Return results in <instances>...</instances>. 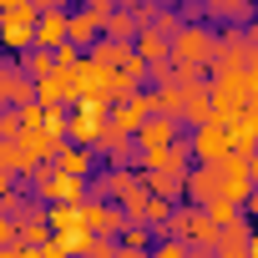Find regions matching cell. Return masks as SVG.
I'll list each match as a JSON object with an SVG mask.
<instances>
[{"label":"cell","instance_id":"6da1fadb","mask_svg":"<svg viewBox=\"0 0 258 258\" xmlns=\"http://www.w3.org/2000/svg\"><path fill=\"white\" fill-rule=\"evenodd\" d=\"M167 56L177 66V81H203V71H213V56H218V31L182 21L167 41Z\"/></svg>","mask_w":258,"mask_h":258},{"label":"cell","instance_id":"7a4b0ae2","mask_svg":"<svg viewBox=\"0 0 258 258\" xmlns=\"http://www.w3.org/2000/svg\"><path fill=\"white\" fill-rule=\"evenodd\" d=\"M162 233H167V238H182V243L198 248V253H213V243H218V223H213L208 208H198V203H187V208L177 203Z\"/></svg>","mask_w":258,"mask_h":258},{"label":"cell","instance_id":"3957f363","mask_svg":"<svg viewBox=\"0 0 258 258\" xmlns=\"http://www.w3.org/2000/svg\"><path fill=\"white\" fill-rule=\"evenodd\" d=\"M208 96H213V116H218V121L238 116V111L248 106V71H238V66H213Z\"/></svg>","mask_w":258,"mask_h":258},{"label":"cell","instance_id":"277c9868","mask_svg":"<svg viewBox=\"0 0 258 258\" xmlns=\"http://www.w3.org/2000/svg\"><path fill=\"white\" fill-rule=\"evenodd\" d=\"M86 198H111V203H137L147 198V182H142V167H106V172H91L86 177Z\"/></svg>","mask_w":258,"mask_h":258},{"label":"cell","instance_id":"5b68a950","mask_svg":"<svg viewBox=\"0 0 258 258\" xmlns=\"http://www.w3.org/2000/svg\"><path fill=\"white\" fill-rule=\"evenodd\" d=\"M36 6H31V0H11V6L6 11H0V46H6V56H21V51H31L36 46Z\"/></svg>","mask_w":258,"mask_h":258},{"label":"cell","instance_id":"8992f818","mask_svg":"<svg viewBox=\"0 0 258 258\" xmlns=\"http://www.w3.org/2000/svg\"><path fill=\"white\" fill-rule=\"evenodd\" d=\"M106 126H111V106L106 101H71V111H66V142L96 147Z\"/></svg>","mask_w":258,"mask_h":258},{"label":"cell","instance_id":"52a82bcc","mask_svg":"<svg viewBox=\"0 0 258 258\" xmlns=\"http://www.w3.org/2000/svg\"><path fill=\"white\" fill-rule=\"evenodd\" d=\"M31 192H36L41 203H81V198H86V182L71 177V172H61V167H51V162H36Z\"/></svg>","mask_w":258,"mask_h":258},{"label":"cell","instance_id":"ba28073f","mask_svg":"<svg viewBox=\"0 0 258 258\" xmlns=\"http://www.w3.org/2000/svg\"><path fill=\"white\" fill-rule=\"evenodd\" d=\"M157 111V91H132V96H121V101H111V132H126V137H137V126L147 121Z\"/></svg>","mask_w":258,"mask_h":258},{"label":"cell","instance_id":"9c48e42d","mask_svg":"<svg viewBox=\"0 0 258 258\" xmlns=\"http://www.w3.org/2000/svg\"><path fill=\"white\" fill-rule=\"evenodd\" d=\"M187 147H192V162H223V157L233 152V147H228V121H218V116L198 121L192 137H187Z\"/></svg>","mask_w":258,"mask_h":258},{"label":"cell","instance_id":"30bf717a","mask_svg":"<svg viewBox=\"0 0 258 258\" xmlns=\"http://www.w3.org/2000/svg\"><path fill=\"white\" fill-rule=\"evenodd\" d=\"M121 223H126L121 203H111V198H81V228L86 233L111 238V233H121Z\"/></svg>","mask_w":258,"mask_h":258},{"label":"cell","instance_id":"8fae6325","mask_svg":"<svg viewBox=\"0 0 258 258\" xmlns=\"http://www.w3.org/2000/svg\"><path fill=\"white\" fill-rule=\"evenodd\" d=\"M218 172H223V198L228 203H248V192H253V167H248V152H228L223 162H218Z\"/></svg>","mask_w":258,"mask_h":258},{"label":"cell","instance_id":"7c38bea8","mask_svg":"<svg viewBox=\"0 0 258 258\" xmlns=\"http://www.w3.org/2000/svg\"><path fill=\"white\" fill-rule=\"evenodd\" d=\"M182 192L203 208V203H213V198H223V172H218V162H198V167H187L182 172Z\"/></svg>","mask_w":258,"mask_h":258},{"label":"cell","instance_id":"4fadbf2b","mask_svg":"<svg viewBox=\"0 0 258 258\" xmlns=\"http://www.w3.org/2000/svg\"><path fill=\"white\" fill-rule=\"evenodd\" d=\"M76 101H106L111 106V66H96L81 56V71H76Z\"/></svg>","mask_w":258,"mask_h":258},{"label":"cell","instance_id":"5bb4252c","mask_svg":"<svg viewBox=\"0 0 258 258\" xmlns=\"http://www.w3.org/2000/svg\"><path fill=\"white\" fill-rule=\"evenodd\" d=\"M137 167L142 172H152V167H167V172H187L192 167V147L177 137V142H167V147H147V152H137Z\"/></svg>","mask_w":258,"mask_h":258},{"label":"cell","instance_id":"9a60e30c","mask_svg":"<svg viewBox=\"0 0 258 258\" xmlns=\"http://www.w3.org/2000/svg\"><path fill=\"white\" fill-rule=\"evenodd\" d=\"M51 167H61V172H71V177H91L96 167H101V157H96V147H81V142H61L56 147V157H51Z\"/></svg>","mask_w":258,"mask_h":258},{"label":"cell","instance_id":"2e32d148","mask_svg":"<svg viewBox=\"0 0 258 258\" xmlns=\"http://www.w3.org/2000/svg\"><path fill=\"white\" fill-rule=\"evenodd\" d=\"M96 157L106 162V167H137V137H126V132H101V142H96Z\"/></svg>","mask_w":258,"mask_h":258},{"label":"cell","instance_id":"e0dca14e","mask_svg":"<svg viewBox=\"0 0 258 258\" xmlns=\"http://www.w3.org/2000/svg\"><path fill=\"white\" fill-rule=\"evenodd\" d=\"M81 71V66H76ZM36 86V101L41 106H71L76 101V76H66V71H51V76H41V81H31Z\"/></svg>","mask_w":258,"mask_h":258},{"label":"cell","instance_id":"ac0fdd59","mask_svg":"<svg viewBox=\"0 0 258 258\" xmlns=\"http://www.w3.org/2000/svg\"><path fill=\"white\" fill-rule=\"evenodd\" d=\"M26 101H36V86H31V76H21V66L6 56V66H0V106H26Z\"/></svg>","mask_w":258,"mask_h":258},{"label":"cell","instance_id":"d6986e66","mask_svg":"<svg viewBox=\"0 0 258 258\" xmlns=\"http://www.w3.org/2000/svg\"><path fill=\"white\" fill-rule=\"evenodd\" d=\"M208 116H213V96H208V76H203V81H182V111H177V121L198 126V121H208Z\"/></svg>","mask_w":258,"mask_h":258},{"label":"cell","instance_id":"ffe728a7","mask_svg":"<svg viewBox=\"0 0 258 258\" xmlns=\"http://www.w3.org/2000/svg\"><path fill=\"white\" fill-rule=\"evenodd\" d=\"M177 116H162V111H152L142 126H137V152H147V147H167V142H177Z\"/></svg>","mask_w":258,"mask_h":258},{"label":"cell","instance_id":"44dd1931","mask_svg":"<svg viewBox=\"0 0 258 258\" xmlns=\"http://www.w3.org/2000/svg\"><path fill=\"white\" fill-rule=\"evenodd\" d=\"M66 16H71V11H41V16H36V31H31V36H36L41 51L66 46Z\"/></svg>","mask_w":258,"mask_h":258},{"label":"cell","instance_id":"7402d4cb","mask_svg":"<svg viewBox=\"0 0 258 258\" xmlns=\"http://www.w3.org/2000/svg\"><path fill=\"white\" fill-rule=\"evenodd\" d=\"M16 243H21V248H41V243H51V223H46L41 208L16 213Z\"/></svg>","mask_w":258,"mask_h":258},{"label":"cell","instance_id":"603a6c76","mask_svg":"<svg viewBox=\"0 0 258 258\" xmlns=\"http://www.w3.org/2000/svg\"><path fill=\"white\" fill-rule=\"evenodd\" d=\"M61 142H66V137H56V132H46V126H21V147H26V152H31L36 162H51Z\"/></svg>","mask_w":258,"mask_h":258},{"label":"cell","instance_id":"cb8c5ba5","mask_svg":"<svg viewBox=\"0 0 258 258\" xmlns=\"http://www.w3.org/2000/svg\"><path fill=\"white\" fill-rule=\"evenodd\" d=\"M96 36H101V21H96L91 11H71V16H66V41H71L76 51H86Z\"/></svg>","mask_w":258,"mask_h":258},{"label":"cell","instance_id":"d4e9b609","mask_svg":"<svg viewBox=\"0 0 258 258\" xmlns=\"http://www.w3.org/2000/svg\"><path fill=\"white\" fill-rule=\"evenodd\" d=\"M142 182H147V192H152V198H167V203H182V198H187V192H182V172L152 167V172H142Z\"/></svg>","mask_w":258,"mask_h":258},{"label":"cell","instance_id":"484cf974","mask_svg":"<svg viewBox=\"0 0 258 258\" xmlns=\"http://www.w3.org/2000/svg\"><path fill=\"white\" fill-rule=\"evenodd\" d=\"M137 31H142V21H137V11H126V6H116V11L101 21V36H111V41H126V46L137 41Z\"/></svg>","mask_w":258,"mask_h":258},{"label":"cell","instance_id":"4316f807","mask_svg":"<svg viewBox=\"0 0 258 258\" xmlns=\"http://www.w3.org/2000/svg\"><path fill=\"white\" fill-rule=\"evenodd\" d=\"M0 167L16 172V177H31L36 172V157L21 147V137H0Z\"/></svg>","mask_w":258,"mask_h":258},{"label":"cell","instance_id":"83f0119b","mask_svg":"<svg viewBox=\"0 0 258 258\" xmlns=\"http://www.w3.org/2000/svg\"><path fill=\"white\" fill-rule=\"evenodd\" d=\"M126 56H132V46H126V41H111V36H96L91 46H86V61H96V66H121Z\"/></svg>","mask_w":258,"mask_h":258},{"label":"cell","instance_id":"f1b7e54d","mask_svg":"<svg viewBox=\"0 0 258 258\" xmlns=\"http://www.w3.org/2000/svg\"><path fill=\"white\" fill-rule=\"evenodd\" d=\"M46 223H51V238H66L81 228V203H46Z\"/></svg>","mask_w":258,"mask_h":258},{"label":"cell","instance_id":"f546056e","mask_svg":"<svg viewBox=\"0 0 258 258\" xmlns=\"http://www.w3.org/2000/svg\"><path fill=\"white\" fill-rule=\"evenodd\" d=\"M11 61H16L21 76H31V81H41V76L56 71V51H41V46H31V51H21V56H11Z\"/></svg>","mask_w":258,"mask_h":258},{"label":"cell","instance_id":"4dcf8cb0","mask_svg":"<svg viewBox=\"0 0 258 258\" xmlns=\"http://www.w3.org/2000/svg\"><path fill=\"white\" fill-rule=\"evenodd\" d=\"M203 11H208L213 21H228V26H233V21H248V16H253V0H203Z\"/></svg>","mask_w":258,"mask_h":258},{"label":"cell","instance_id":"1f68e13d","mask_svg":"<svg viewBox=\"0 0 258 258\" xmlns=\"http://www.w3.org/2000/svg\"><path fill=\"white\" fill-rule=\"evenodd\" d=\"M132 51H137L147 66H152V61H172V56H167V36H157V31H137Z\"/></svg>","mask_w":258,"mask_h":258},{"label":"cell","instance_id":"d6a6232c","mask_svg":"<svg viewBox=\"0 0 258 258\" xmlns=\"http://www.w3.org/2000/svg\"><path fill=\"white\" fill-rule=\"evenodd\" d=\"M147 258H192V248H187L182 238H167V233H157V243L147 248Z\"/></svg>","mask_w":258,"mask_h":258},{"label":"cell","instance_id":"836d02e7","mask_svg":"<svg viewBox=\"0 0 258 258\" xmlns=\"http://www.w3.org/2000/svg\"><path fill=\"white\" fill-rule=\"evenodd\" d=\"M157 91V111L162 116H177L182 111V81H172V86H152Z\"/></svg>","mask_w":258,"mask_h":258},{"label":"cell","instance_id":"e575fe53","mask_svg":"<svg viewBox=\"0 0 258 258\" xmlns=\"http://www.w3.org/2000/svg\"><path fill=\"white\" fill-rule=\"evenodd\" d=\"M116 243H126V248H152V228L147 223H121V238Z\"/></svg>","mask_w":258,"mask_h":258},{"label":"cell","instance_id":"d590c367","mask_svg":"<svg viewBox=\"0 0 258 258\" xmlns=\"http://www.w3.org/2000/svg\"><path fill=\"white\" fill-rule=\"evenodd\" d=\"M203 208H208V218H213L218 228H223V223H233V218L243 213V208H238V203H228V198H213V203H203Z\"/></svg>","mask_w":258,"mask_h":258},{"label":"cell","instance_id":"8d00e7d4","mask_svg":"<svg viewBox=\"0 0 258 258\" xmlns=\"http://www.w3.org/2000/svg\"><path fill=\"white\" fill-rule=\"evenodd\" d=\"M111 253H116V238H101V233H91L81 248V258H111Z\"/></svg>","mask_w":258,"mask_h":258},{"label":"cell","instance_id":"74e56055","mask_svg":"<svg viewBox=\"0 0 258 258\" xmlns=\"http://www.w3.org/2000/svg\"><path fill=\"white\" fill-rule=\"evenodd\" d=\"M26 258H71V253H66V248L51 238V243H41V248H26Z\"/></svg>","mask_w":258,"mask_h":258},{"label":"cell","instance_id":"f35d334b","mask_svg":"<svg viewBox=\"0 0 258 258\" xmlns=\"http://www.w3.org/2000/svg\"><path fill=\"white\" fill-rule=\"evenodd\" d=\"M243 71H248V106H258V56H253Z\"/></svg>","mask_w":258,"mask_h":258},{"label":"cell","instance_id":"ab89813d","mask_svg":"<svg viewBox=\"0 0 258 258\" xmlns=\"http://www.w3.org/2000/svg\"><path fill=\"white\" fill-rule=\"evenodd\" d=\"M81 11H91L96 21H106V16L116 11V0H86V6H81Z\"/></svg>","mask_w":258,"mask_h":258},{"label":"cell","instance_id":"60d3db41","mask_svg":"<svg viewBox=\"0 0 258 258\" xmlns=\"http://www.w3.org/2000/svg\"><path fill=\"white\" fill-rule=\"evenodd\" d=\"M36 11H71V0H31Z\"/></svg>","mask_w":258,"mask_h":258},{"label":"cell","instance_id":"b9f144b4","mask_svg":"<svg viewBox=\"0 0 258 258\" xmlns=\"http://www.w3.org/2000/svg\"><path fill=\"white\" fill-rule=\"evenodd\" d=\"M111 258H147V248H126V243H116V253Z\"/></svg>","mask_w":258,"mask_h":258},{"label":"cell","instance_id":"7bdbcfd3","mask_svg":"<svg viewBox=\"0 0 258 258\" xmlns=\"http://www.w3.org/2000/svg\"><path fill=\"white\" fill-rule=\"evenodd\" d=\"M243 213H248V218L258 223V182H253V192H248V203H243Z\"/></svg>","mask_w":258,"mask_h":258},{"label":"cell","instance_id":"ee69618b","mask_svg":"<svg viewBox=\"0 0 258 258\" xmlns=\"http://www.w3.org/2000/svg\"><path fill=\"white\" fill-rule=\"evenodd\" d=\"M0 258H26V248L21 243H0Z\"/></svg>","mask_w":258,"mask_h":258},{"label":"cell","instance_id":"f6af8a7d","mask_svg":"<svg viewBox=\"0 0 258 258\" xmlns=\"http://www.w3.org/2000/svg\"><path fill=\"white\" fill-rule=\"evenodd\" d=\"M11 187H16V172H6V167H0V198H6Z\"/></svg>","mask_w":258,"mask_h":258},{"label":"cell","instance_id":"bcb514c9","mask_svg":"<svg viewBox=\"0 0 258 258\" xmlns=\"http://www.w3.org/2000/svg\"><path fill=\"white\" fill-rule=\"evenodd\" d=\"M248 253H253V258H258V223H253V228H248Z\"/></svg>","mask_w":258,"mask_h":258},{"label":"cell","instance_id":"7dc6e473","mask_svg":"<svg viewBox=\"0 0 258 258\" xmlns=\"http://www.w3.org/2000/svg\"><path fill=\"white\" fill-rule=\"evenodd\" d=\"M248 167H253V182H258V152H248Z\"/></svg>","mask_w":258,"mask_h":258},{"label":"cell","instance_id":"c3c4849f","mask_svg":"<svg viewBox=\"0 0 258 258\" xmlns=\"http://www.w3.org/2000/svg\"><path fill=\"white\" fill-rule=\"evenodd\" d=\"M116 6H126V11H137V6H142V0H116Z\"/></svg>","mask_w":258,"mask_h":258},{"label":"cell","instance_id":"681fc988","mask_svg":"<svg viewBox=\"0 0 258 258\" xmlns=\"http://www.w3.org/2000/svg\"><path fill=\"white\" fill-rule=\"evenodd\" d=\"M0 66H6V46H0Z\"/></svg>","mask_w":258,"mask_h":258},{"label":"cell","instance_id":"f907efd6","mask_svg":"<svg viewBox=\"0 0 258 258\" xmlns=\"http://www.w3.org/2000/svg\"><path fill=\"white\" fill-rule=\"evenodd\" d=\"M253 21H258V0H253Z\"/></svg>","mask_w":258,"mask_h":258},{"label":"cell","instance_id":"816d5d0a","mask_svg":"<svg viewBox=\"0 0 258 258\" xmlns=\"http://www.w3.org/2000/svg\"><path fill=\"white\" fill-rule=\"evenodd\" d=\"M233 258H253V253H233Z\"/></svg>","mask_w":258,"mask_h":258},{"label":"cell","instance_id":"f5cc1de1","mask_svg":"<svg viewBox=\"0 0 258 258\" xmlns=\"http://www.w3.org/2000/svg\"><path fill=\"white\" fill-rule=\"evenodd\" d=\"M0 137H6V132H0Z\"/></svg>","mask_w":258,"mask_h":258}]
</instances>
